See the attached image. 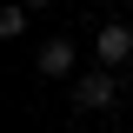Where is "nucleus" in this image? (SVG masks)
<instances>
[{"label": "nucleus", "instance_id": "nucleus-2", "mask_svg": "<svg viewBox=\"0 0 133 133\" xmlns=\"http://www.w3.org/2000/svg\"><path fill=\"white\" fill-rule=\"evenodd\" d=\"M93 60L100 66H127L133 60V27H127V20H113V27L93 33Z\"/></svg>", "mask_w": 133, "mask_h": 133}, {"label": "nucleus", "instance_id": "nucleus-1", "mask_svg": "<svg viewBox=\"0 0 133 133\" xmlns=\"http://www.w3.org/2000/svg\"><path fill=\"white\" fill-rule=\"evenodd\" d=\"M113 100H120L113 66H93V73H80V80H73V107H80V113H107Z\"/></svg>", "mask_w": 133, "mask_h": 133}, {"label": "nucleus", "instance_id": "nucleus-5", "mask_svg": "<svg viewBox=\"0 0 133 133\" xmlns=\"http://www.w3.org/2000/svg\"><path fill=\"white\" fill-rule=\"evenodd\" d=\"M27 7H47V0H27Z\"/></svg>", "mask_w": 133, "mask_h": 133}, {"label": "nucleus", "instance_id": "nucleus-3", "mask_svg": "<svg viewBox=\"0 0 133 133\" xmlns=\"http://www.w3.org/2000/svg\"><path fill=\"white\" fill-rule=\"evenodd\" d=\"M40 73H47V80H66V73H73V40H47V47H40Z\"/></svg>", "mask_w": 133, "mask_h": 133}, {"label": "nucleus", "instance_id": "nucleus-4", "mask_svg": "<svg viewBox=\"0 0 133 133\" xmlns=\"http://www.w3.org/2000/svg\"><path fill=\"white\" fill-rule=\"evenodd\" d=\"M27 0H14V7H7V14H0V40H20V33H27Z\"/></svg>", "mask_w": 133, "mask_h": 133}]
</instances>
